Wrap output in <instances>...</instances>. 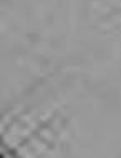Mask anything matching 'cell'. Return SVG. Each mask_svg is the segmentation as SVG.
<instances>
[{"label": "cell", "instance_id": "6da1fadb", "mask_svg": "<svg viewBox=\"0 0 121 158\" xmlns=\"http://www.w3.org/2000/svg\"><path fill=\"white\" fill-rule=\"evenodd\" d=\"M0 158H3V156H2V155H0Z\"/></svg>", "mask_w": 121, "mask_h": 158}]
</instances>
